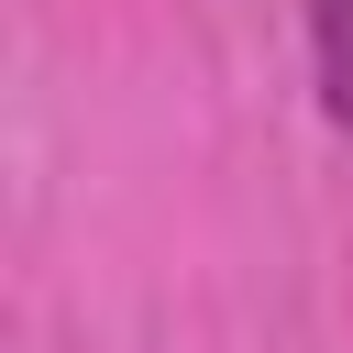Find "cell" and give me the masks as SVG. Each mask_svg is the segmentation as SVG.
<instances>
[{
    "label": "cell",
    "instance_id": "6da1fadb",
    "mask_svg": "<svg viewBox=\"0 0 353 353\" xmlns=\"http://www.w3.org/2000/svg\"><path fill=\"white\" fill-rule=\"evenodd\" d=\"M309 66H320V110L353 132V0H309Z\"/></svg>",
    "mask_w": 353,
    "mask_h": 353
}]
</instances>
